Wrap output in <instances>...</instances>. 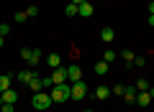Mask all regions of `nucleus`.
<instances>
[{"label":"nucleus","mask_w":154,"mask_h":112,"mask_svg":"<svg viewBox=\"0 0 154 112\" xmlns=\"http://www.w3.org/2000/svg\"><path fill=\"white\" fill-rule=\"evenodd\" d=\"M131 66H136V69H141V66H146V59H144V56H136Z\"/></svg>","instance_id":"nucleus-20"},{"label":"nucleus","mask_w":154,"mask_h":112,"mask_svg":"<svg viewBox=\"0 0 154 112\" xmlns=\"http://www.w3.org/2000/svg\"><path fill=\"white\" fill-rule=\"evenodd\" d=\"M69 92H72V84H57L54 89L49 92V97H51V102H54V105H62V102H67L69 99Z\"/></svg>","instance_id":"nucleus-1"},{"label":"nucleus","mask_w":154,"mask_h":112,"mask_svg":"<svg viewBox=\"0 0 154 112\" xmlns=\"http://www.w3.org/2000/svg\"><path fill=\"white\" fill-rule=\"evenodd\" d=\"M95 97H98V99H108V97H110V89H108V87H103V84H100L98 89H95Z\"/></svg>","instance_id":"nucleus-18"},{"label":"nucleus","mask_w":154,"mask_h":112,"mask_svg":"<svg viewBox=\"0 0 154 112\" xmlns=\"http://www.w3.org/2000/svg\"><path fill=\"white\" fill-rule=\"evenodd\" d=\"M31 105H33V110H36V112H46V110H49L51 105H54V102H51V97L46 94L44 89H41V92H36V94H33Z\"/></svg>","instance_id":"nucleus-2"},{"label":"nucleus","mask_w":154,"mask_h":112,"mask_svg":"<svg viewBox=\"0 0 154 112\" xmlns=\"http://www.w3.org/2000/svg\"><path fill=\"white\" fill-rule=\"evenodd\" d=\"M100 38H103V41L105 43H110V41H113V38H116V31H113V28H103V31H100Z\"/></svg>","instance_id":"nucleus-14"},{"label":"nucleus","mask_w":154,"mask_h":112,"mask_svg":"<svg viewBox=\"0 0 154 112\" xmlns=\"http://www.w3.org/2000/svg\"><path fill=\"white\" fill-rule=\"evenodd\" d=\"M146 89H149L146 79H139V82H136V92H146Z\"/></svg>","instance_id":"nucleus-21"},{"label":"nucleus","mask_w":154,"mask_h":112,"mask_svg":"<svg viewBox=\"0 0 154 112\" xmlns=\"http://www.w3.org/2000/svg\"><path fill=\"white\" fill-rule=\"evenodd\" d=\"M116 59H118V53H116V51H113V48H108V51H105V53H103V61H105V64H113V61H116Z\"/></svg>","instance_id":"nucleus-19"},{"label":"nucleus","mask_w":154,"mask_h":112,"mask_svg":"<svg viewBox=\"0 0 154 112\" xmlns=\"http://www.w3.org/2000/svg\"><path fill=\"white\" fill-rule=\"evenodd\" d=\"M98 3H103V0H98Z\"/></svg>","instance_id":"nucleus-36"},{"label":"nucleus","mask_w":154,"mask_h":112,"mask_svg":"<svg viewBox=\"0 0 154 112\" xmlns=\"http://www.w3.org/2000/svg\"><path fill=\"white\" fill-rule=\"evenodd\" d=\"M64 82H67V69H62V66H59V69H54V74H51V84H64Z\"/></svg>","instance_id":"nucleus-5"},{"label":"nucleus","mask_w":154,"mask_h":112,"mask_svg":"<svg viewBox=\"0 0 154 112\" xmlns=\"http://www.w3.org/2000/svg\"><path fill=\"white\" fill-rule=\"evenodd\" d=\"M28 87H31V89H33V94H36V92H41V89H44V82L38 79V76H33V79L28 82Z\"/></svg>","instance_id":"nucleus-17"},{"label":"nucleus","mask_w":154,"mask_h":112,"mask_svg":"<svg viewBox=\"0 0 154 112\" xmlns=\"http://www.w3.org/2000/svg\"><path fill=\"white\" fill-rule=\"evenodd\" d=\"M85 112H95V110H85Z\"/></svg>","instance_id":"nucleus-35"},{"label":"nucleus","mask_w":154,"mask_h":112,"mask_svg":"<svg viewBox=\"0 0 154 112\" xmlns=\"http://www.w3.org/2000/svg\"><path fill=\"white\" fill-rule=\"evenodd\" d=\"M26 10H21V13H16V23H23V21H26Z\"/></svg>","instance_id":"nucleus-27"},{"label":"nucleus","mask_w":154,"mask_h":112,"mask_svg":"<svg viewBox=\"0 0 154 112\" xmlns=\"http://www.w3.org/2000/svg\"><path fill=\"white\" fill-rule=\"evenodd\" d=\"M77 16H82V18H90V16H93V3H90V0H85L82 5H77Z\"/></svg>","instance_id":"nucleus-6"},{"label":"nucleus","mask_w":154,"mask_h":112,"mask_svg":"<svg viewBox=\"0 0 154 112\" xmlns=\"http://www.w3.org/2000/svg\"><path fill=\"white\" fill-rule=\"evenodd\" d=\"M13 76H16V74H3V76H0V92L11 89V82H13Z\"/></svg>","instance_id":"nucleus-12"},{"label":"nucleus","mask_w":154,"mask_h":112,"mask_svg":"<svg viewBox=\"0 0 154 112\" xmlns=\"http://www.w3.org/2000/svg\"><path fill=\"white\" fill-rule=\"evenodd\" d=\"M69 3H72V5H82L85 0H69Z\"/></svg>","instance_id":"nucleus-29"},{"label":"nucleus","mask_w":154,"mask_h":112,"mask_svg":"<svg viewBox=\"0 0 154 112\" xmlns=\"http://www.w3.org/2000/svg\"><path fill=\"white\" fill-rule=\"evenodd\" d=\"M0 112H3V110H0Z\"/></svg>","instance_id":"nucleus-37"},{"label":"nucleus","mask_w":154,"mask_h":112,"mask_svg":"<svg viewBox=\"0 0 154 112\" xmlns=\"http://www.w3.org/2000/svg\"><path fill=\"white\" fill-rule=\"evenodd\" d=\"M0 105H3V92H0Z\"/></svg>","instance_id":"nucleus-33"},{"label":"nucleus","mask_w":154,"mask_h":112,"mask_svg":"<svg viewBox=\"0 0 154 112\" xmlns=\"http://www.w3.org/2000/svg\"><path fill=\"white\" fill-rule=\"evenodd\" d=\"M136 87H126V92H123V99L128 102V105H134V102H136Z\"/></svg>","instance_id":"nucleus-10"},{"label":"nucleus","mask_w":154,"mask_h":112,"mask_svg":"<svg viewBox=\"0 0 154 112\" xmlns=\"http://www.w3.org/2000/svg\"><path fill=\"white\" fill-rule=\"evenodd\" d=\"M44 53H41V48H31V59H28V69H33V66L38 64V59H41Z\"/></svg>","instance_id":"nucleus-9"},{"label":"nucleus","mask_w":154,"mask_h":112,"mask_svg":"<svg viewBox=\"0 0 154 112\" xmlns=\"http://www.w3.org/2000/svg\"><path fill=\"white\" fill-rule=\"evenodd\" d=\"M118 56H121V59H123V61H126V64H134V59H136V53H134V51H131V48H123V51H121V53H118Z\"/></svg>","instance_id":"nucleus-15"},{"label":"nucleus","mask_w":154,"mask_h":112,"mask_svg":"<svg viewBox=\"0 0 154 112\" xmlns=\"http://www.w3.org/2000/svg\"><path fill=\"white\" fill-rule=\"evenodd\" d=\"M0 48H3V36H0Z\"/></svg>","instance_id":"nucleus-34"},{"label":"nucleus","mask_w":154,"mask_h":112,"mask_svg":"<svg viewBox=\"0 0 154 112\" xmlns=\"http://www.w3.org/2000/svg\"><path fill=\"white\" fill-rule=\"evenodd\" d=\"M67 79H69L72 84H75V82H80V79H82V69H80L77 64H72L69 69H67Z\"/></svg>","instance_id":"nucleus-4"},{"label":"nucleus","mask_w":154,"mask_h":112,"mask_svg":"<svg viewBox=\"0 0 154 112\" xmlns=\"http://www.w3.org/2000/svg\"><path fill=\"white\" fill-rule=\"evenodd\" d=\"M136 102H139V107H149V102H152L149 89H146V92H139V94H136Z\"/></svg>","instance_id":"nucleus-8"},{"label":"nucleus","mask_w":154,"mask_h":112,"mask_svg":"<svg viewBox=\"0 0 154 112\" xmlns=\"http://www.w3.org/2000/svg\"><path fill=\"white\" fill-rule=\"evenodd\" d=\"M21 56L28 61V59H31V48H21Z\"/></svg>","instance_id":"nucleus-28"},{"label":"nucleus","mask_w":154,"mask_h":112,"mask_svg":"<svg viewBox=\"0 0 154 112\" xmlns=\"http://www.w3.org/2000/svg\"><path fill=\"white\" fill-rule=\"evenodd\" d=\"M26 16H28V18H31V16H38V8H36V5H28V8H26Z\"/></svg>","instance_id":"nucleus-23"},{"label":"nucleus","mask_w":154,"mask_h":112,"mask_svg":"<svg viewBox=\"0 0 154 112\" xmlns=\"http://www.w3.org/2000/svg\"><path fill=\"white\" fill-rule=\"evenodd\" d=\"M0 110H3V112H16V107L8 105V102H3V105H0Z\"/></svg>","instance_id":"nucleus-26"},{"label":"nucleus","mask_w":154,"mask_h":112,"mask_svg":"<svg viewBox=\"0 0 154 112\" xmlns=\"http://www.w3.org/2000/svg\"><path fill=\"white\" fill-rule=\"evenodd\" d=\"M146 23H149V26L154 28V16H149V21H146Z\"/></svg>","instance_id":"nucleus-31"},{"label":"nucleus","mask_w":154,"mask_h":112,"mask_svg":"<svg viewBox=\"0 0 154 112\" xmlns=\"http://www.w3.org/2000/svg\"><path fill=\"white\" fill-rule=\"evenodd\" d=\"M46 64H49L51 69H59V66H62V56H59V53H49V59H46Z\"/></svg>","instance_id":"nucleus-13"},{"label":"nucleus","mask_w":154,"mask_h":112,"mask_svg":"<svg viewBox=\"0 0 154 112\" xmlns=\"http://www.w3.org/2000/svg\"><path fill=\"white\" fill-rule=\"evenodd\" d=\"M149 13H152V16H154V0H152V3H149Z\"/></svg>","instance_id":"nucleus-30"},{"label":"nucleus","mask_w":154,"mask_h":112,"mask_svg":"<svg viewBox=\"0 0 154 112\" xmlns=\"http://www.w3.org/2000/svg\"><path fill=\"white\" fill-rule=\"evenodd\" d=\"M64 13H67V16H77V5H72V3H69V5L64 8Z\"/></svg>","instance_id":"nucleus-24"},{"label":"nucleus","mask_w":154,"mask_h":112,"mask_svg":"<svg viewBox=\"0 0 154 112\" xmlns=\"http://www.w3.org/2000/svg\"><path fill=\"white\" fill-rule=\"evenodd\" d=\"M33 76H36V74H33L31 69H23V71H18V74H16V79H18V82H23V84H28Z\"/></svg>","instance_id":"nucleus-7"},{"label":"nucleus","mask_w":154,"mask_h":112,"mask_svg":"<svg viewBox=\"0 0 154 112\" xmlns=\"http://www.w3.org/2000/svg\"><path fill=\"white\" fill-rule=\"evenodd\" d=\"M110 92H113L116 97H123V92H126V87H121V84H116V87H113V89H110Z\"/></svg>","instance_id":"nucleus-22"},{"label":"nucleus","mask_w":154,"mask_h":112,"mask_svg":"<svg viewBox=\"0 0 154 112\" xmlns=\"http://www.w3.org/2000/svg\"><path fill=\"white\" fill-rule=\"evenodd\" d=\"M108 69H110V64H105L103 59H100V61H95V74H100V76H103V74H108Z\"/></svg>","instance_id":"nucleus-16"},{"label":"nucleus","mask_w":154,"mask_h":112,"mask_svg":"<svg viewBox=\"0 0 154 112\" xmlns=\"http://www.w3.org/2000/svg\"><path fill=\"white\" fill-rule=\"evenodd\" d=\"M8 33H11V26L8 23H0V36H8Z\"/></svg>","instance_id":"nucleus-25"},{"label":"nucleus","mask_w":154,"mask_h":112,"mask_svg":"<svg viewBox=\"0 0 154 112\" xmlns=\"http://www.w3.org/2000/svg\"><path fill=\"white\" fill-rule=\"evenodd\" d=\"M88 92H90V89H88V84L80 79V82H75V84H72L69 99H77V102H80V99H85V97H88Z\"/></svg>","instance_id":"nucleus-3"},{"label":"nucleus","mask_w":154,"mask_h":112,"mask_svg":"<svg viewBox=\"0 0 154 112\" xmlns=\"http://www.w3.org/2000/svg\"><path fill=\"white\" fill-rule=\"evenodd\" d=\"M16 99H18V94H16V89H5L3 92V102H8V105H16Z\"/></svg>","instance_id":"nucleus-11"},{"label":"nucleus","mask_w":154,"mask_h":112,"mask_svg":"<svg viewBox=\"0 0 154 112\" xmlns=\"http://www.w3.org/2000/svg\"><path fill=\"white\" fill-rule=\"evenodd\" d=\"M149 94H152V99H154V87H149Z\"/></svg>","instance_id":"nucleus-32"}]
</instances>
